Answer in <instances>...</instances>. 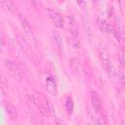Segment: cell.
I'll return each instance as SVG.
<instances>
[{"instance_id": "1", "label": "cell", "mask_w": 125, "mask_h": 125, "mask_svg": "<svg viewBox=\"0 0 125 125\" xmlns=\"http://www.w3.org/2000/svg\"><path fill=\"white\" fill-rule=\"evenodd\" d=\"M101 58H102V62H103L104 68L106 71V73L109 76H114L116 74V70H115L111 61L109 60V58L104 54H101Z\"/></svg>"}, {"instance_id": "2", "label": "cell", "mask_w": 125, "mask_h": 125, "mask_svg": "<svg viewBox=\"0 0 125 125\" xmlns=\"http://www.w3.org/2000/svg\"><path fill=\"white\" fill-rule=\"evenodd\" d=\"M48 13H49V17L52 20L53 23L55 24V26H57L58 28H62L63 27V19L61 16V14H59L57 11L52 10V9H48Z\"/></svg>"}, {"instance_id": "3", "label": "cell", "mask_w": 125, "mask_h": 125, "mask_svg": "<svg viewBox=\"0 0 125 125\" xmlns=\"http://www.w3.org/2000/svg\"><path fill=\"white\" fill-rule=\"evenodd\" d=\"M91 102H92V106L96 112H100L102 109V102L99 94L96 91L91 92Z\"/></svg>"}, {"instance_id": "4", "label": "cell", "mask_w": 125, "mask_h": 125, "mask_svg": "<svg viewBox=\"0 0 125 125\" xmlns=\"http://www.w3.org/2000/svg\"><path fill=\"white\" fill-rule=\"evenodd\" d=\"M66 20H67V23H68L69 33L71 34L72 38H76L77 39L78 34H79V31H78V26L76 24V21H74V19L72 17H67Z\"/></svg>"}, {"instance_id": "5", "label": "cell", "mask_w": 125, "mask_h": 125, "mask_svg": "<svg viewBox=\"0 0 125 125\" xmlns=\"http://www.w3.org/2000/svg\"><path fill=\"white\" fill-rule=\"evenodd\" d=\"M19 19H20V21H21V26H22V28H23V30L25 31V33L28 35V36H33V33H32V28H31V25H30V23L28 22V21L25 19V17L24 16H22V15H19Z\"/></svg>"}, {"instance_id": "6", "label": "cell", "mask_w": 125, "mask_h": 125, "mask_svg": "<svg viewBox=\"0 0 125 125\" xmlns=\"http://www.w3.org/2000/svg\"><path fill=\"white\" fill-rule=\"evenodd\" d=\"M53 37H54V41H55V44L57 46V49H58L59 53L61 54L62 57H63L64 51H63V45H62V40L61 35L59 34L58 31H54L53 32Z\"/></svg>"}, {"instance_id": "7", "label": "cell", "mask_w": 125, "mask_h": 125, "mask_svg": "<svg viewBox=\"0 0 125 125\" xmlns=\"http://www.w3.org/2000/svg\"><path fill=\"white\" fill-rule=\"evenodd\" d=\"M46 88L47 91L50 95L52 96H56L57 95V86H56V82L54 81V79L52 77H48L46 79Z\"/></svg>"}, {"instance_id": "8", "label": "cell", "mask_w": 125, "mask_h": 125, "mask_svg": "<svg viewBox=\"0 0 125 125\" xmlns=\"http://www.w3.org/2000/svg\"><path fill=\"white\" fill-rule=\"evenodd\" d=\"M42 104H43V106H44V109H45L47 112H49V114H50L51 116H53V117H55V118L57 117L55 107H54V105L51 104V102H50L48 99H43Z\"/></svg>"}, {"instance_id": "9", "label": "cell", "mask_w": 125, "mask_h": 125, "mask_svg": "<svg viewBox=\"0 0 125 125\" xmlns=\"http://www.w3.org/2000/svg\"><path fill=\"white\" fill-rule=\"evenodd\" d=\"M6 111H7L8 115H9V117H10L12 120H16V119H17V116H18V114H17V109H16L15 105H14L12 103H8V104H6Z\"/></svg>"}, {"instance_id": "10", "label": "cell", "mask_w": 125, "mask_h": 125, "mask_svg": "<svg viewBox=\"0 0 125 125\" xmlns=\"http://www.w3.org/2000/svg\"><path fill=\"white\" fill-rule=\"evenodd\" d=\"M1 3L11 14H16V5L12 0H1Z\"/></svg>"}, {"instance_id": "11", "label": "cell", "mask_w": 125, "mask_h": 125, "mask_svg": "<svg viewBox=\"0 0 125 125\" xmlns=\"http://www.w3.org/2000/svg\"><path fill=\"white\" fill-rule=\"evenodd\" d=\"M98 26H99V29L102 31V32H107L109 26H108V23L106 22V21L104 19V18H98Z\"/></svg>"}, {"instance_id": "12", "label": "cell", "mask_w": 125, "mask_h": 125, "mask_svg": "<svg viewBox=\"0 0 125 125\" xmlns=\"http://www.w3.org/2000/svg\"><path fill=\"white\" fill-rule=\"evenodd\" d=\"M4 65L13 73H18L19 72V68H18L17 64L14 62L10 61V60H5L4 61Z\"/></svg>"}, {"instance_id": "13", "label": "cell", "mask_w": 125, "mask_h": 125, "mask_svg": "<svg viewBox=\"0 0 125 125\" xmlns=\"http://www.w3.org/2000/svg\"><path fill=\"white\" fill-rule=\"evenodd\" d=\"M69 62H70L69 64H70V66H71L73 72L78 75V74L80 73V70H81V66H80V63H79L78 60H76V59H71Z\"/></svg>"}, {"instance_id": "14", "label": "cell", "mask_w": 125, "mask_h": 125, "mask_svg": "<svg viewBox=\"0 0 125 125\" xmlns=\"http://www.w3.org/2000/svg\"><path fill=\"white\" fill-rule=\"evenodd\" d=\"M83 27H84V30H85V35L89 38V40L91 39V36H92V32H91V27H90V24L88 22V21H83Z\"/></svg>"}, {"instance_id": "15", "label": "cell", "mask_w": 125, "mask_h": 125, "mask_svg": "<svg viewBox=\"0 0 125 125\" xmlns=\"http://www.w3.org/2000/svg\"><path fill=\"white\" fill-rule=\"evenodd\" d=\"M65 107H66V110H67L68 113H71L73 111V102H72V99L70 97H67L66 98Z\"/></svg>"}, {"instance_id": "16", "label": "cell", "mask_w": 125, "mask_h": 125, "mask_svg": "<svg viewBox=\"0 0 125 125\" xmlns=\"http://www.w3.org/2000/svg\"><path fill=\"white\" fill-rule=\"evenodd\" d=\"M119 62L122 66H125V51L121 50L119 53Z\"/></svg>"}, {"instance_id": "17", "label": "cell", "mask_w": 125, "mask_h": 125, "mask_svg": "<svg viewBox=\"0 0 125 125\" xmlns=\"http://www.w3.org/2000/svg\"><path fill=\"white\" fill-rule=\"evenodd\" d=\"M30 2L35 8H38L41 5V0H30Z\"/></svg>"}, {"instance_id": "18", "label": "cell", "mask_w": 125, "mask_h": 125, "mask_svg": "<svg viewBox=\"0 0 125 125\" xmlns=\"http://www.w3.org/2000/svg\"><path fill=\"white\" fill-rule=\"evenodd\" d=\"M76 3L78 4V6H80L81 8H84L86 5V1L85 0H76Z\"/></svg>"}, {"instance_id": "19", "label": "cell", "mask_w": 125, "mask_h": 125, "mask_svg": "<svg viewBox=\"0 0 125 125\" xmlns=\"http://www.w3.org/2000/svg\"><path fill=\"white\" fill-rule=\"evenodd\" d=\"M121 82H122V85H123L124 90H125V75H122L121 76Z\"/></svg>"}, {"instance_id": "20", "label": "cell", "mask_w": 125, "mask_h": 125, "mask_svg": "<svg viewBox=\"0 0 125 125\" xmlns=\"http://www.w3.org/2000/svg\"><path fill=\"white\" fill-rule=\"evenodd\" d=\"M119 1H120V2H121V1H122V0H119Z\"/></svg>"}]
</instances>
